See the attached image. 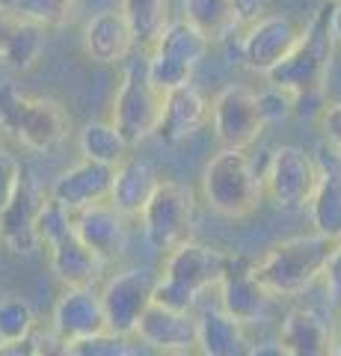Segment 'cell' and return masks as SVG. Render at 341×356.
I'll return each mask as SVG.
<instances>
[{
	"label": "cell",
	"instance_id": "b9f144b4",
	"mask_svg": "<svg viewBox=\"0 0 341 356\" xmlns=\"http://www.w3.org/2000/svg\"><path fill=\"white\" fill-rule=\"evenodd\" d=\"M249 356H291V353L285 350L282 341H258L249 348Z\"/></svg>",
	"mask_w": 341,
	"mask_h": 356
},
{
	"label": "cell",
	"instance_id": "9c48e42d",
	"mask_svg": "<svg viewBox=\"0 0 341 356\" xmlns=\"http://www.w3.org/2000/svg\"><path fill=\"white\" fill-rule=\"evenodd\" d=\"M155 285H158V276L146 270V267H134V270H122L110 276L101 288V303L107 312L110 332H116V336H137V324L142 312L151 306Z\"/></svg>",
	"mask_w": 341,
	"mask_h": 356
},
{
	"label": "cell",
	"instance_id": "d6a6232c",
	"mask_svg": "<svg viewBox=\"0 0 341 356\" xmlns=\"http://www.w3.org/2000/svg\"><path fill=\"white\" fill-rule=\"evenodd\" d=\"M294 107H297V102H294V92H288V89L267 83V89L258 92V110H261L264 125H279V122L291 119Z\"/></svg>",
	"mask_w": 341,
	"mask_h": 356
},
{
	"label": "cell",
	"instance_id": "9a60e30c",
	"mask_svg": "<svg viewBox=\"0 0 341 356\" xmlns=\"http://www.w3.org/2000/svg\"><path fill=\"white\" fill-rule=\"evenodd\" d=\"M125 214L113 202H95L90 208L74 211V232L104 264L122 259L128 247Z\"/></svg>",
	"mask_w": 341,
	"mask_h": 356
},
{
	"label": "cell",
	"instance_id": "e0dca14e",
	"mask_svg": "<svg viewBox=\"0 0 341 356\" xmlns=\"http://www.w3.org/2000/svg\"><path fill=\"white\" fill-rule=\"evenodd\" d=\"M113 166L95 163V161H81L72 170H65L57 181L51 184V199H57L74 214L81 208H90L95 202H107L110 191H113Z\"/></svg>",
	"mask_w": 341,
	"mask_h": 356
},
{
	"label": "cell",
	"instance_id": "f546056e",
	"mask_svg": "<svg viewBox=\"0 0 341 356\" xmlns=\"http://www.w3.org/2000/svg\"><path fill=\"white\" fill-rule=\"evenodd\" d=\"M0 6H6L9 13H15L24 21L42 24L45 30L65 27L78 13V0H3Z\"/></svg>",
	"mask_w": 341,
	"mask_h": 356
},
{
	"label": "cell",
	"instance_id": "ffe728a7",
	"mask_svg": "<svg viewBox=\"0 0 341 356\" xmlns=\"http://www.w3.org/2000/svg\"><path fill=\"white\" fill-rule=\"evenodd\" d=\"M315 158L321 166V184L312 199V222L321 235L341 241V152L324 140Z\"/></svg>",
	"mask_w": 341,
	"mask_h": 356
},
{
	"label": "cell",
	"instance_id": "3957f363",
	"mask_svg": "<svg viewBox=\"0 0 341 356\" xmlns=\"http://www.w3.org/2000/svg\"><path fill=\"white\" fill-rule=\"evenodd\" d=\"M202 196L219 217L244 220L261 205L264 172L244 149H219L202 170Z\"/></svg>",
	"mask_w": 341,
	"mask_h": 356
},
{
	"label": "cell",
	"instance_id": "ba28073f",
	"mask_svg": "<svg viewBox=\"0 0 341 356\" xmlns=\"http://www.w3.org/2000/svg\"><path fill=\"white\" fill-rule=\"evenodd\" d=\"M214 137L223 149H249L267 128L258 110V95L240 83H228L211 102Z\"/></svg>",
	"mask_w": 341,
	"mask_h": 356
},
{
	"label": "cell",
	"instance_id": "e575fe53",
	"mask_svg": "<svg viewBox=\"0 0 341 356\" xmlns=\"http://www.w3.org/2000/svg\"><path fill=\"white\" fill-rule=\"evenodd\" d=\"M155 303L167 306V309H178V312H190L196 306V300H199V294H193L190 288H184L178 282L167 280V276H158V285H155Z\"/></svg>",
	"mask_w": 341,
	"mask_h": 356
},
{
	"label": "cell",
	"instance_id": "60d3db41",
	"mask_svg": "<svg viewBox=\"0 0 341 356\" xmlns=\"http://www.w3.org/2000/svg\"><path fill=\"white\" fill-rule=\"evenodd\" d=\"M18 21H21V18H18L15 13H9L6 6H0V54L6 51V44H9V39H13Z\"/></svg>",
	"mask_w": 341,
	"mask_h": 356
},
{
	"label": "cell",
	"instance_id": "8fae6325",
	"mask_svg": "<svg viewBox=\"0 0 341 356\" xmlns=\"http://www.w3.org/2000/svg\"><path fill=\"white\" fill-rule=\"evenodd\" d=\"M48 202L45 191L36 184V178L24 172L18 193L0 211V243L13 255H33L42 247L39 238V211Z\"/></svg>",
	"mask_w": 341,
	"mask_h": 356
},
{
	"label": "cell",
	"instance_id": "f6af8a7d",
	"mask_svg": "<svg viewBox=\"0 0 341 356\" xmlns=\"http://www.w3.org/2000/svg\"><path fill=\"white\" fill-rule=\"evenodd\" d=\"M333 356H341V332H338V341H335V353Z\"/></svg>",
	"mask_w": 341,
	"mask_h": 356
},
{
	"label": "cell",
	"instance_id": "d590c367",
	"mask_svg": "<svg viewBox=\"0 0 341 356\" xmlns=\"http://www.w3.org/2000/svg\"><path fill=\"white\" fill-rule=\"evenodd\" d=\"M21 178H24V170H21V163L15 161V154L0 149V211L13 202V196L21 187Z\"/></svg>",
	"mask_w": 341,
	"mask_h": 356
},
{
	"label": "cell",
	"instance_id": "7dc6e473",
	"mask_svg": "<svg viewBox=\"0 0 341 356\" xmlns=\"http://www.w3.org/2000/svg\"><path fill=\"white\" fill-rule=\"evenodd\" d=\"M0 3H3V0H0Z\"/></svg>",
	"mask_w": 341,
	"mask_h": 356
},
{
	"label": "cell",
	"instance_id": "2e32d148",
	"mask_svg": "<svg viewBox=\"0 0 341 356\" xmlns=\"http://www.w3.org/2000/svg\"><path fill=\"white\" fill-rule=\"evenodd\" d=\"M137 336L142 344L155 348L160 353L169 350H193L199 341V327L190 312H178V309H167L151 300V306L142 312L140 324H137Z\"/></svg>",
	"mask_w": 341,
	"mask_h": 356
},
{
	"label": "cell",
	"instance_id": "f35d334b",
	"mask_svg": "<svg viewBox=\"0 0 341 356\" xmlns=\"http://www.w3.org/2000/svg\"><path fill=\"white\" fill-rule=\"evenodd\" d=\"M232 3H235V15L240 27H249L258 18L267 15V0H232Z\"/></svg>",
	"mask_w": 341,
	"mask_h": 356
},
{
	"label": "cell",
	"instance_id": "cb8c5ba5",
	"mask_svg": "<svg viewBox=\"0 0 341 356\" xmlns=\"http://www.w3.org/2000/svg\"><path fill=\"white\" fill-rule=\"evenodd\" d=\"M199 327V348L202 356H249V339L244 332V324L232 318L223 306H208L196 315Z\"/></svg>",
	"mask_w": 341,
	"mask_h": 356
},
{
	"label": "cell",
	"instance_id": "ee69618b",
	"mask_svg": "<svg viewBox=\"0 0 341 356\" xmlns=\"http://www.w3.org/2000/svg\"><path fill=\"white\" fill-rule=\"evenodd\" d=\"M163 356H190V350H169V353H163Z\"/></svg>",
	"mask_w": 341,
	"mask_h": 356
},
{
	"label": "cell",
	"instance_id": "52a82bcc",
	"mask_svg": "<svg viewBox=\"0 0 341 356\" xmlns=\"http://www.w3.org/2000/svg\"><path fill=\"white\" fill-rule=\"evenodd\" d=\"M321 184L317 158L300 146H279L264 170V193L282 211H306Z\"/></svg>",
	"mask_w": 341,
	"mask_h": 356
},
{
	"label": "cell",
	"instance_id": "d6986e66",
	"mask_svg": "<svg viewBox=\"0 0 341 356\" xmlns=\"http://www.w3.org/2000/svg\"><path fill=\"white\" fill-rule=\"evenodd\" d=\"M279 341L291 356H333L338 336L317 309L297 306L282 321Z\"/></svg>",
	"mask_w": 341,
	"mask_h": 356
},
{
	"label": "cell",
	"instance_id": "7c38bea8",
	"mask_svg": "<svg viewBox=\"0 0 341 356\" xmlns=\"http://www.w3.org/2000/svg\"><path fill=\"white\" fill-rule=\"evenodd\" d=\"M51 327L69 344L101 336V332H110L107 312H104V303H101V291H95V285L65 288V291L60 294V300L53 303Z\"/></svg>",
	"mask_w": 341,
	"mask_h": 356
},
{
	"label": "cell",
	"instance_id": "8992f818",
	"mask_svg": "<svg viewBox=\"0 0 341 356\" xmlns=\"http://www.w3.org/2000/svg\"><path fill=\"white\" fill-rule=\"evenodd\" d=\"M193 214L196 205L190 187L160 178L158 191L151 193L146 211L140 214L142 235H146L149 247L158 252H172L181 243L193 241Z\"/></svg>",
	"mask_w": 341,
	"mask_h": 356
},
{
	"label": "cell",
	"instance_id": "44dd1931",
	"mask_svg": "<svg viewBox=\"0 0 341 356\" xmlns=\"http://www.w3.org/2000/svg\"><path fill=\"white\" fill-rule=\"evenodd\" d=\"M134 44V30L122 15V9H104V13L92 15L83 27V51L101 65L122 63Z\"/></svg>",
	"mask_w": 341,
	"mask_h": 356
},
{
	"label": "cell",
	"instance_id": "ab89813d",
	"mask_svg": "<svg viewBox=\"0 0 341 356\" xmlns=\"http://www.w3.org/2000/svg\"><path fill=\"white\" fill-rule=\"evenodd\" d=\"M0 356H39L36 336L21 339V341H0Z\"/></svg>",
	"mask_w": 341,
	"mask_h": 356
},
{
	"label": "cell",
	"instance_id": "4fadbf2b",
	"mask_svg": "<svg viewBox=\"0 0 341 356\" xmlns=\"http://www.w3.org/2000/svg\"><path fill=\"white\" fill-rule=\"evenodd\" d=\"M219 306L240 324H264L273 312V294L258 282L256 270L247 259L232 255L228 270L219 282Z\"/></svg>",
	"mask_w": 341,
	"mask_h": 356
},
{
	"label": "cell",
	"instance_id": "8d00e7d4",
	"mask_svg": "<svg viewBox=\"0 0 341 356\" xmlns=\"http://www.w3.org/2000/svg\"><path fill=\"white\" fill-rule=\"evenodd\" d=\"M324 288H326V297H329V303L338 306L341 309V241L335 243V250L333 255H329V261H326V270H324Z\"/></svg>",
	"mask_w": 341,
	"mask_h": 356
},
{
	"label": "cell",
	"instance_id": "1f68e13d",
	"mask_svg": "<svg viewBox=\"0 0 341 356\" xmlns=\"http://www.w3.org/2000/svg\"><path fill=\"white\" fill-rule=\"evenodd\" d=\"M146 65H149L151 83H155L160 92H172V89L193 83V72H196L193 65L178 57H169V54H163V51H151Z\"/></svg>",
	"mask_w": 341,
	"mask_h": 356
},
{
	"label": "cell",
	"instance_id": "7402d4cb",
	"mask_svg": "<svg viewBox=\"0 0 341 356\" xmlns=\"http://www.w3.org/2000/svg\"><path fill=\"white\" fill-rule=\"evenodd\" d=\"M48 261L53 276L65 285V288H78V285H95L101 280L104 261L86 247L78 238V232H69V235L57 238L53 243H48Z\"/></svg>",
	"mask_w": 341,
	"mask_h": 356
},
{
	"label": "cell",
	"instance_id": "30bf717a",
	"mask_svg": "<svg viewBox=\"0 0 341 356\" xmlns=\"http://www.w3.org/2000/svg\"><path fill=\"white\" fill-rule=\"evenodd\" d=\"M300 33L303 30L297 27L288 15L267 13L264 18H258L256 24H249L247 33L240 36V63H244L249 72L267 74L291 54L297 39H300Z\"/></svg>",
	"mask_w": 341,
	"mask_h": 356
},
{
	"label": "cell",
	"instance_id": "836d02e7",
	"mask_svg": "<svg viewBox=\"0 0 341 356\" xmlns=\"http://www.w3.org/2000/svg\"><path fill=\"white\" fill-rule=\"evenodd\" d=\"M72 353L74 356H137L134 348L128 344V336H116V332H101V336L74 341Z\"/></svg>",
	"mask_w": 341,
	"mask_h": 356
},
{
	"label": "cell",
	"instance_id": "bcb514c9",
	"mask_svg": "<svg viewBox=\"0 0 341 356\" xmlns=\"http://www.w3.org/2000/svg\"><path fill=\"white\" fill-rule=\"evenodd\" d=\"M338 332H341V321H338Z\"/></svg>",
	"mask_w": 341,
	"mask_h": 356
},
{
	"label": "cell",
	"instance_id": "5b68a950",
	"mask_svg": "<svg viewBox=\"0 0 341 356\" xmlns=\"http://www.w3.org/2000/svg\"><path fill=\"white\" fill-rule=\"evenodd\" d=\"M163 98H167V92H160L151 83L146 60L125 63L113 104H110V122L119 128L131 149L158 134L163 116Z\"/></svg>",
	"mask_w": 341,
	"mask_h": 356
},
{
	"label": "cell",
	"instance_id": "4316f807",
	"mask_svg": "<svg viewBox=\"0 0 341 356\" xmlns=\"http://www.w3.org/2000/svg\"><path fill=\"white\" fill-rule=\"evenodd\" d=\"M122 15L128 18L131 30H134L137 44L155 48V42L169 27V0H122L119 3Z\"/></svg>",
	"mask_w": 341,
	"mask_h": 356
},
{
	"label": "cell",
	"instance_id": "f1b7e54d",
	"mask_svg": "<svg viewBox=\"0 0 341 356\" xmlns=\"http://www.w3.org/2000/svg\"><path fill=\"white\" fill-rule=\"evenodd\" d=\"M42 54H45V27L21 18L15 33H13V39H9V44H6V51L0 54V63H3L6 69L24 74L30 69H36Z\"/></svg>",
	"mask_w": 341,
	"mask_h": 356
},
{
	"label": "cell",
	"instance_id": "4dcf8cb0",
	"mask_svg": "<svg viewBox=\"0 0 341 356\" xmlns=\"http://www.w3.org/2000/svg\"><path fill=\"white\" fill-rule=\"evenodd\" d=\"M36 332V312L27 300L6 297L0 300V341H21Z\"/></svg>",
	"mask_w": 341,
	"mask_h": 356
},
{
	"label": "cell",
	"instance_id": "7a4b0ae2",
	"mask_svg": "<svg viewBox=\"0 0 341 356\" xmlns=\"http://www.w3.org/2000/svg\"><path fill=\"white\" fill-rule=\"evenodd\" d=\"M0 131H6L30 152H53L72 134V119L60 102L27 95L18 83H0Z\"/></svg>",
	"mask_w": 341,
	"mask_h": 356
},
{
	"label": "cell",
	"instance_id": "ac0fdd59",
	"mask_svg": "<svg viewBox=\"0 0 341 356\" xmlns=\"http://www.w3.org/2000/svg\"><path fill=\"white\" fill-rule=\"evenodd\" d=\"M208 116H211V104H208V98L193 83L172 89L163 98V116L155 137L163 146H178V143L193 137L205 125Z\"/></svg>",
	"mask_w": 341,
	"mask_h": 356
},
{
	"label": "cell",
	"instance_id": "6da1fadb",
	"mask_svg": "<svg viewBox=\"0 0 341 356\" xmlns=\"http://www.w3.org/2000/svg\"><path fill=\"white\" fill-rule=\"evenodd\" d=\"M335 243V238L321 232L279 241L264 252L258 264H252V270L273 297H297L324 276Z\"/></svg>",
	"mask_w": 341,
	"mask_h": 356
},
{
	"label": "cell",
	"instance_id": "277c9868",
	"mask_svg": "<svg viewBox=\"0 0 341 356\" xmlns=\"http://www.w3.org/2000/svg\"><path fill=\"white\" fill-rule=\"evenodd\" d=\"M335 44L338 42L333 39V30H329V6H324V9H317V15L309 21V27H303L300 39H297L288 57L264 77H267L270 86L294 92V98L324 92L329 69H333Z\"/></svg>",
	"mask_w": 341,
	"mask_h": 356
},
{
	"label": "cell",
	"instance_id": "5bb4252c",
	"mask_svg": "<svg viewBox=\"0 0 341 356\" xmlns=\"http://www.w3.org/2000/svg\"><path fill=\"white\" fill-rule=\"evenodd\" d=\"M228 261H232V255L219 252L214 247H205V243L187 241L178 250L167 252L163 276L202 297L208 288H219V282H223V276L228 270Z\"/></svg>",
	"mask_w": 341,
	"mask_h": 356
},
{
	"label": "cell",
	"instance_id": "7bdbcfd3",
	"mask_svg": "<svg viewBox=\"0 0 341 356\" xmlns=\"http://www.w3.org/2000/svg\"><path fill=\"white\" fill-rule=\"evenodd\" d=\"M329 30H333V39L341 44V0L329 6Z\"/></svg>",
	"mask_w": 341,
	"mask_h": 356
},
{
	"label": "cell",
	"instance_id": "603a6c76",
	"mask_svg": "<svg viewBox=\"0 0 341 356\" xmlns=\"http://www.w3.org/2000/svg\"><path fill=\"white\" fill-rule=\"evenodd\" d=\"M160 178L146 158L140 154H128V158L116 166L113 175V191H110V202H113L125 217H140L146 211L151 193L158 191Z\"/></svg>",
	"mask_w": 341,
	"mask_h": 356
},
{
	"label": "cell",
	"instance_id": "83f0119b",
	"mask_svg": "<svg viewBox=\"0 0 341 356\" xmlns=\"http://www.w3.org/2000/svg\"><path fill=\"white\" fill-rule=\"evenodd\" d=\"M208 48H211V39L181 15V18L169 21V27L163 30V36L155 42V48L151 51H163V54H169V57H178L184 63H190L196 69V65L205 60Z\"/></svg>",
	"mask_w": 341,
	"mask_h": 356
},
{
	"label": "cell",
	"instance_id": "d4e9b609",
	"mask_svg": "<svg viewBox=\"0 0 341 356\" xmlns=\"http://www.w3.org/2000/svg\"><path fill=\"white\" fill-rule=\"evenodd\" d=\"M78 149L86 161L113 166V170L131 154L128 140L119 134L113 122H86L78 134Z\"/></svg>",
	"mask_w": 341,
	"mask_h": 356
},
{
	"label": "cell",
	"instance_id": "484cf974",
	"mask_svg": "<svg viewBox=\"0 0 341 356\" xmlns=\"http://www.w3.org/2000/svg\"><path fill=\"white\" fill-rule=\"evenodd\" d=\"M181 15L211 42H226L240 27L232 0H181Z\"/></svg>",
	"mask_w": 341,
	"mask_h": 356
},
{
	"label": "cell",
	"instance_id": "74e56055",
	"mask_svg": "<svg viewBox=\"0 0 341 356\" xmlns=\"http://www.w3.org/2000/svg\"><path fill=\"white\" fill-rule=\"evenodd\" d=\"M321 119V131H324V140L329 146H335L341 152V102L335 104H326L324 113L317 116Z\"/></svg>",
	"mask_w": 341,
	"mask_h": 356
}]
</instances>
